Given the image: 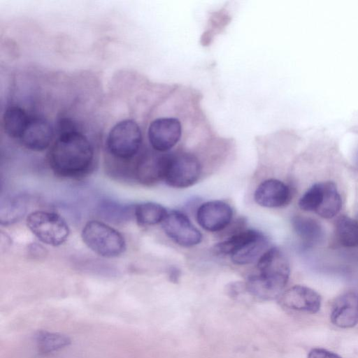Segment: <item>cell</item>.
Segmentation results:
<instances>
[{
    "label": "cell",
    "mask_w": 358,
    "mask_h": 358,
    "mask_svg": "<svg viewBox=\"0 0 358 358\" xmlns=\"http://www.w3.org/2000/svg\"><path fill=\"white\" fill-rule=\"evenodd\" d=\"M182 135L180 122L174 117H160L153 120L148 130V138L157 152H166L173 148Z\"/></svg>",
    "instance_id": "obj_8"
},
{
    "label": "cell",
    "mask_w": 358,
    "mask_h": 358,
    "mask_svg": "<svg viewBox=\"0 0 358 358\" xmlns=\"http://www.w3.org/2000/svg\"><path fill=\"white\" fill-rule=\"evenodd\" d=\"M38 350L42 353H50L68 346L70 338L62 334L38 331L35 335Z\"/></svg>",
    "instance_id": "obj_24"
},
{
    "label": "cell",
    "mask_w": 358,
    "mask_h": 358,
    "mask_svg": "<svg viewBox=\"0 0 358 358\" xmlns=\"http://www.w3.org/2000/svg\"><path fill=\"white\" fill-rule=\"evenodd\" d=\"M295 233L306 247L320 243L324 238V230L316 220L301 215H296L292 220Z\"/></svg>",
    "instance_id": "obj_16"
},
{
    "label": "cell",
    "mask_w": 358,
    "mask_h": 358,
    "mask_svg": "<svg viewBox=\"0 0 358 358\" xmlns=\"http://www.w3.org/2000/svg\"><path fill=\"white\" fill-rule=\"evenodd\" d=\"M26 223L28 229L41 242L51 246L63 244L70 234L66 220L54 212H31L27 215Z\"/></svg>",
    "instance_id": "obj_5"
},
{
    "label": "cell",
    "mask_w": 358,
    "mask_h": 358,
    "mask_svg": "<svg viewBox=\"0 0 358 358\" xmlns=\"http://www.w3.org/2000/svg\"><path fill=\"white\" fill-rule=\"evenodd\" d=\"M162 224L165 234L180 246L192 247L198 245L202 240L201 232L188 217L179 210L168 211Z\"/></svg>",
    "instance_id": "obj_7"
},
{
    "label": "cell",
    "mask_w": 358,
    "mask_h": 358,
    "mask_svg": "<svg viewBox=\"0 0 358 358\" xmlns=\"http://www.w3.org/2000/svg\"><path fill=\"white\" fill-rule=\"evenodd\" d=\"M308 358H343L338 355L324 348H315L310 350Z\"/></svg>",
    "instance_id": "obj_25"
},
{
    "label": "cell",
    "mask_w": 358,
    "mask_h": 358,
    "mask_svg": "<svg viewBox=\"0 0 358 358\" xmlns=\"http://www.w3.org/2000/svg\"><path fill=\"white\" fill-rule=\"evenodd\" d=\"M99 211L103 219L113 223H123L134 217V205H124L113 201L101 202Z\"/></svg>",
    "instance_id": "obj_22"
},
{
    "label": "cell",
    "mask_w": 358,
    "mask_h": 358,
    "mask_svg": "<svg viewBox=\"0 0 358 358\" xmlns=\"http://www.w3.org/2000/svg\"><path fill=\"white\" fill-rule=\"evenodd\" d=\"M169 275L170 280L172 282H176L180 276V271H178V268L176 267H172L170 268V270L169 271Z\"/></svg>",
    "instance_id": "obj_26"
},
{
    "label": "cell",
    "mask_w": 358,
    "mask_h": 358,
    "mask_svg": "<svg viewBox=\"0 0 358 358\" xmlns=\"http://www.w3.org/2000/svg\"><path fill=\"white\" fill-rule=\"evenodd\" d=\"M30 115L18 106L8 107L3 113L2 125L5 133L10 138L19 139L24 129Z\"/></svg>",
    "instance_id": "obj_18"
},
{
    "label": "cell",
    "mask_w": 358,
    "mask_h": 358,
    "mask_svg": "<svg viewBox=\"0 0 358 358\" xmlns=\"http://www.w3.org/2000/svg\"><path fill=\"white\" fill-rule=\"evenodd\" d=\"M330 320L339 328H352L358 324V294L352 292L338 296L332 306Z\"/></svg>",
    "instance_id": "obj_14"
},
{
    "label": "cell",
    "mask_w": 358,
    "mask_h": 358,
    "mask_svg": "<svg viewBox=\"0 0 358 358\" xmlns=\"http://www.w3.org/2000/svg\"><path fill=\"white\" fill-rule=\"evenodd\" d=\"M168 153L146 152L138 157L131 171V178L138 183L151 186L164 180Z\"/></svg>",
    "instance_id": "obj_9"
},
{
    "label": "cell",
    "mask_w": 358,
    "mask_h": 358,
    "mask_svg": "<svg viewBox=\"0 0 358 358\" xmlns=\"http://www.w3.org/2000/svg\"><path fill=\"white\" fill-rule=\"evenodd\" d=\"M280 302L289 309L316 313L320 309L322 298L316 291L310 287L294 285L282 293Z\"/></svg>",
    "instance_id": "obj_12"
},
{
    "label": "cell",
    "mask_w": 358,
    "mask_h": 358,
    "mask_svg": "<svg viewBox=\"0 0 358 358\" xmlns=\"http://www.w3.org/2000/svg\"><path fill=\"white\" fill-rule=\"evenodd\" d=\"M83 243L94 253L106 258L120 256L126 250L123 235L117 229L99 220H90L83 228Z\"/></svg>",
    "instance_id": "obj_3"
},
{
    "label": "cell",
    "mask_w": 358,
    "mask_h": 358,
    "mask_svg": "<svg viewBox=\"0 0 358 358\" xmlns=\"http://www.w3.org/2000/svg\"><path fill=\"white\" fill-rule=\"evenodd\" d=\"M233 210L229 204L220 200L202 203L197 209L196 218L206 231L217 232L225 229L231 222Z\"/></svg>",
    "instance_id": "obj_10"
},
{
    "label": "cell",
    "mask_w": 358,
    "mask_h": 358,
    "mask_svg": "<svg viewBox=\"0 0 358 358\" xmlns=\"http://www.w3.org/2000/svg\"><path fill=\"white\" fill-rule=\"evenodd\" d=\"M142 133L133 120L116 123L110 130L106 142L108 153L115 159L127 162L136 157L142 144Z\"/></svg>",
    "instance_id": "obj_4"
},
{
    "label": "cell",
    "mask_w": 358,
    "mask_h": 358,
    "mask_svg": "<svg viewBox=\"0 0 358 358\" xmlns=\"http://www.w3.org/2000/svg\"><path fill=\"white\" fill-rule=\"evenodd\" d=\"M27 206V197L23 194L2 199L0 207L1 224L9 225L20 221L26 214Z\"/></svg>",
    "instance_id": "obj_17"
},
{
    "label": "cell",
    "mask_w": 358,
    "mask_h": 358,
    "mask_svg": "<svg viewBox=\"0 0 358 358\" xmlns=\"http://www.w3.org/2000/svg\"><path fill=\"white\" fill-rule=\"evenodd\" d=\"M54 134L53 127L46 119L30 115L18 141L30 150L43 151L50 147Z\"/></svg>",
    "instance_id": "obj_11"
},
{
    "label": "cell",
    "mask_w": 358,
    "mask_h": 358,
    "mask_svg": "<svg viewBox=\"0 0 358 358\" xmlns=\"http://www.w3.org/2000/svg\"><path fill=\"white\" fill-rule=\"evenodd\" d=\"M48 162L53 173L60 178L78 179L94 168V149L77 127L57 132L48 152Z\"/></svg>",
    "instance_id": "obj_1"
},
{
    "label": "cell",
    "mask_w": 358,
    "mask_h": 358,
    "mask_svg": "<svg viewBox=\"0 0 358 358\" xmlns=\"http://www.w3.org/2000/svg\"><path fill=\"white\" fill-rule=\"evenodd\" d=\"M336 235L340 244L345 248L358 246V221L341 215L336 221Z\"/></svg>",
    "instance_id": "obj_21"
},
{
    "label": "cell",
    "mask_w": 358,
    "mask_h": 358,
    "mask_svg": "<svg viewBox=\"0 0 358 358\" xmlns=\"http://www.w3.org/2000/svg\"><path fill=\"white\" fill-rule=\"evenodd\" d=\"M198 159L187 152L168 153L164 180L170 187L186 188L195 184L201 176Z\"/></svg>",
    "instance_id": "obj_6"
},
{
    "label": "cell",
    "mask_w": 358,
    "mask_h": 358,
    "mask_svg": "<svg viewBox=\"0 0 358 358\" xmlns=\"http://www.w3.org/2000/svg\"><path fill=\"white\" fill-rule=\"evenodd\" d=\"M289 187L277 179H268L258 185L254 193L255 202L266 208H279L286 206L291 200Z\"/></svg>",
    "instance_id": "obj_13"
},
{
    "label": "cell",
    "mask_w": 358,
    "mask_h": 358,
    "mask_svg": "<svg viewBox=\"0 0 358 358\" xmlns=\"http://www.w3.org/2000/svg\"><path fill=\"white\" fill-rule=\"evenodd\" d=\"M257 270L246 278V292L262 300L280 297L290 273L288 260L282 252L277 248L268 249L258 259Z\"/></svg>",
    "instance_id": "obj_2"
},
{
    "label": "cell",
    "mask_w": 358,
    "mask_h": 358,
    "mask_svg": "<svg viewBox=\"0 0 358 358\" xmlns=\"http://www.w3.org/2000/svg\"><path fill=\"white\" fill-rule=\"evenodd\" d=\"M268 240L262 233L254 240L245 244L231 255V262L237 265L252 264L267 250Z\"/></svg>",
    "instance_id": "obj_19"
},
{
    "label": "cell",
    "mask_w": 358,
    "mask_h": 358,
    "mask_svg": "<svg viewBox=\"0 0 358 358\" xmlns=\"http://www.w3.org/2000/svg\"><path fill=\"white\" fill-rule=\"evenodd\" d=\"M168 211L162 205L154 202H143L134 205V218L141 226H152L161 223Z\"/></svg>",
    "instance_id": "obj_20"
},
{
    "label": "cell",
    "mask_w": 358,
    "mask_h": 358,
    "mask_svg": "<svg viewBox=\"0 0 358 358\" xmlns=\"http://www.w3.org/2000/svg\"><path fill=\"white\" fill-rule=\"evenodd\" d=\"M260 232L254 229L240 231L227 239L215 245V250L219 254L232 255L245 244L256 238Z\"/></svg>",
    "instance_id": "obj_23"
},
{
    "label": "cell",
    "mask_w": 358,
    "mask_h": 358,
    "mask_svg": "<svg viewBox=\"0 0 358 358\" xmlns=\"http://www.w3.org/2000/svg\"><path fill=\"white\" fill-rule=\"evenodd\" d=\"M317 202L314 212L321 217L336 216L342 207V199L336 185L331 181L317 182Z\"/></svg>",
    "instance_id": "obj_15"
}]
</instances>
